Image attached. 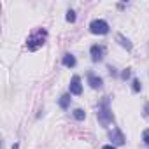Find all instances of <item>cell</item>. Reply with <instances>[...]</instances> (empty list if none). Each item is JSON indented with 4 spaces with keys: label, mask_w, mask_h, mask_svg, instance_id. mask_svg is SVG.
<instances>
[{
    "label": "cell",
    "mask_w": 149,
    "mask_h": 149,
    "mask_svg": "<svg viewBox=\"0 0 149 149\" xmlns=\"http://www.w3.org/2000/svg\"><path fill=\"white\" fill-rule=\"evenodd\" d=\"M46 39H47V32H46V30H42V28L35 30V32H33V33L28 37V40H26V44H28V49H30V51H35L37 47L44 46Z\"/></svg>",
    "instance_id": "6da1fadb"
},
{
    "label": "cell",
    "mask_w": 149,
    "mask_h": 149,
    "mask_svg": "<svg viewBox=\"0 0 149 149\" xmlns=\"http://www.w3.org/2000/svg\"><path fill=\"white\" fill-rule=\"evenodd\" d=\"M98 121L102 126H107L109 123H112V112L109 109V98L105 97L102 100V104L98 105Z\"/></svg>",
    "instance_id": "7a4b0ae2"
},
{
    "label": "cell",
    "mask_w": 149,
    "mask_h": 149,
    "mask_svg": "<svg viewBox=\"0 0 149 149\" xmlns=\"http://www.w3.org/2000/svg\"><path fill=\"white\" fill-rule=\"evenodd\" d=\"M90 30H91L93 33L105 35V33L109 32V25H107L104 19H95V21H91V25H90Z\"/></svg>",
    "instance_id": "3957f363"
},
{
    "label": "cell",
    "mask_w": 149,
    "mask_h": 149,
    "mask_svg": "<svg viewBox=\"0 0 149 149\" xmlns=\"http://www.w3.org/2000/svg\"><path fill=\"white\" fill-rule=\"evenodd\" d=\"M109 139L112 140L114 146H123V144H125V137H123V133L119 132V128H112V132L109 133Z\"/></svg>",
    "instance_id": "277c9868"
},
{
    "label": "cell",
    "mask_w": 149,
    "mask_h": 149,
    "mask_svg": "<svg viewBox=\"0 0 149 149\" xmlns=\"http://www.w3.org/2000/svg\"><path fill=\"white\" fill-rule=\"evenodd\" d=\"M70 93L72 95H81L83 93V86H81V77L79 76H74L70 81Z\"/></svg>",
    "instance_id": "5b68a950"
},
{
    "label": "cell",
    "mask_w": 149,
    "mask_h": 149,
    "mask_svg": "<svg viewBox=\"0 0 149 149\" xmlns=\"http://www.w3.org/2000/svg\"><path fill=\"white\" fill-rule=\"evenodd\" d=\"M90 53H91V60L93 61H100L104 58V54H105V47L104 46H93L90 49Z\"/></svg>",
    "instance_id": "8992f818"
},
{
    "label": "cell",
    "mask_w": 149,
    "mask_h": 149,
    "mask_svg": "<svg viewBox=\"0 0 149 149\" xmlns=\"http://www.w3.org/2000/svg\"><path fill=\"white\" fill-rule=\"evenodd\" d=\"M88 84H90L91 88H95V90H97V88H100V86H102V79H100V77H97L95 74H88Z\"/></svg>",
    "instance_id": "52a82bcc"
},
{
    "label": "cell",
    "mask_w": 149,
    "mask_h": 149,
    "mask_svg": "<svg viewBox=\"0 0 149 149\" xmlns=\"http://www.w3.org/2000/svg\"><path fill=\"white\" fill-rule=\"evenodd\" d=\"M68 104H70V95H68V93L61 95V97H60V107H61V109H67Z\"/></svg>",
    "instance_id": "ba28073f"
},
{
    "label": "cell",
    "mask_w": 149,
    "mask_h": 149,
    "mask_svg": "<svg viewBox=\"0 0 149 149\" xmlns=\"http://www.w3.org/2000/svg\"><path fill=\"white\" fill-rule=\"evenodd\" d=\"M63 65L65 67H74L76 65V58H74L72 54H65L63 56Z\"/></svg>",
    "instance_id": "9c48e42d"
},
{
    "label": "cell",
    "mask_w": 149,
    "mask_h": 149,
    "mask_svg": "<svg viewBox=\"0 0 149 149\" xmlns=\"http://www.w3.org/2000/svg\"><path fill=\"white\" fill-rule=\"evenodd\" d=\"M74 118H76L77 121H83V119L86 118V114H84L83 109H76V111H74Z\"/></svg>",
    "instance_id": "30bf717a"
},
{
    "label": "cell",
    "mask_w": 149,
    "mask_h": 149,
    "mask_svg": "<svg viewBox=\"0 0 149 149\" xmlns=\"http://www.w3.org/2000/svg\"><path fill=\"white\" fill-rule=\"evenodd\" d=\"M118 39H119V40H121V46H125V47H126V49H128V51H130V49H132V44H130V40H128V39H125V37H123V35H121V33H119V35H118Z\"/></svg>",
    "instance_id": "8fae6325"
},
{
    "label": "cell",
    "mask_w": 149,
    "mask_h": 149,
    "mask_svg": "<svg viewBox=\"0 0 149 149\" xmlns=\"http://www.w3.org/2000/svg\"><path fill=\"white\" fill-rule=\"evenodd\" d=\"M67 21H68V23H74V21H76V13H74V11H68V13H67Z\"/></svg>",
    "instance_id": "7c38bea8"
},
{
    "label": "cell",
    "mask_w": 149,
    "mask_h": 149,
    "mask_svg": "<svg viewBox=\"0 0 149 149\" xmlns=\"http://www.w3.org/2000/svg\"><path fill=\"white\" fill-rule=\"evenodd\" d=\"M133 91H140V81L133 79Z\"/></svg>",
    "instance_id": "4fadbf2b"
},
{
    "label": "cell",
    "mask_w": 149,
    "mask_h": 149,
    "mask_svg": "<svg viewBox=\"0 0 149 149\" xmlns=\"http://www.w3.org/2000/svg\"><path fill=\"white\" fill-rule=\"evenodd\" d=\"M142 137H144V142H146V144H147V146H149V130H146V132H144V135H142Z\"/></svg>",
    "instance_id": "5bb4252c"
},
{
    "label": "cell",
    "mask_w": 149,
    "mask_h": 149,
    "mask_svg": "<svg viewBox=\"0 0 149 149\" xmlns=\"http://www.w3.org/2000/svg\"><path fill=\"white\" fill-rule=\"evenodd\" d=\"M144 116H146V118H149V102L146 104V109H144Z\"/></svg>",
    "instance_id": "9a60e30c"
},
{
    "label": "cell",
    "mask_w": 149,
    "mask_h": 149,
    "mask_svg": "<svg viewBox=\"0 0 149 149\" xmlns=\"http://www.w3.org/2000/svg\"><path fill=\"white\" fill-rule=\"evenodd\" d=\"M121 77H123V79H128V77H130V70H125V72L121 74Z\"/></svg>",
    "instance_id": "2e32d148"
},
{
    "label": "cell",
    "mask_w": 149,
    "mask_h": 149,
    "mask_svg": "<svg viewBox=\"0 0 149 149\" xmlns=\"http://www.w3.org/2000/svg\"><path fill=\"white\" fill-rule=\"evenodd\" d=\"M102 149H116V147H114V146H104Z\"/></svg>",
    "instance_id": "e0dca14e"
}]
</instances>
